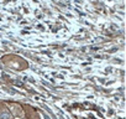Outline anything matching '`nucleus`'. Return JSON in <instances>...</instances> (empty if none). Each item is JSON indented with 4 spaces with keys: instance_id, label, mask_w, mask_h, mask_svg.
<instances>
[{
    "instance_id": "f257e3e1",
    "label": "nucleus",
    "mask_w": 126,
    "mask_h": 119,
    "mask_svg": "<svg viewBox=\"0 0 126 119\" xmlns=\"http://www.w3.org/2000/svg\"><path fill=\"white\" fill-rule=\"evenodd\" d=\"M10 118H11V114L8 110H5V112H3L1 114H0V119H10Z\"/></svg>"
}]
</instances>
